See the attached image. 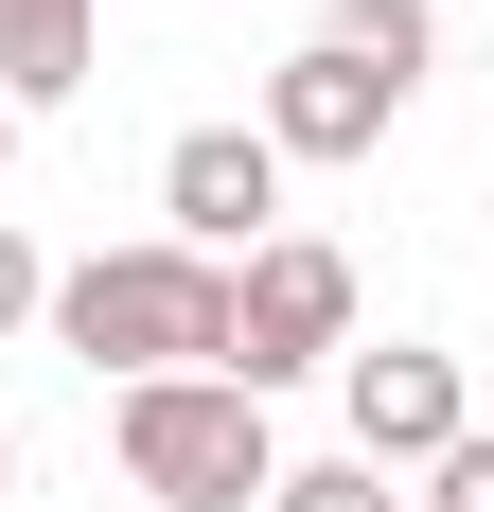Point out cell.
Here are the masks:
<instances>
[{
  "mask_svg": "<svg viewBox=\"0 0 494 512\" xmlns=\"http://www.w3.org/2000/svg\"><path fill=\"white\" fill-rule=\"evenodd\" d=\"M53 336L106 371V389H159V371H230V265L142 230V248H89L53 265Z\"/></svg>",
  "mask_w": 494,
  "mask_h": 512,
  "instance_id": "obj_1",
  "label": "cell"
},
{
  "mask_svg": "<svg viewBox=\"0 0 494 512\" xmlns=\"http://www.w3.org/2000/svg\"><path fill=\"white\" fill-rule=\"evenodd\" d=\"M106 460H124L142 512H247V495H283V442H265V407H247L230 371L124 389V407H106Z\"/></svg>",
  "mask_w": 494,
  "mask_h": 512,
  "instance_id": "obj_2",
  "label": "cell"
},
{
  "mask_svg": "<svg viewBox=\"0 0 494 512\" xmlns=\"http://www.w3.org/2000/svg\"><path fill=\"white\" fill-rule=\"evenodd\" d=\"M353 354V248H318V230H283V248L230 265V389L265 407V389H300V371Z\"/></svg>",
  "mask_w": 494,
  "mask_h": 512,
  "instance_id": "obj_3",
  "label": "cell"
},
{
  "mask_svg": "<svg viewBox=\"0 0 494 512\" xmlns=\"http://www.w3.org/2000/svg\"><path fill=\"white\" fill-rule=\"evenodd\" d=\"M336 424H353L371 477H442L459 442H477V389H459L442 336H353V354H336Z\"/></svg>",
  "mask_w": 494,
  "mask_h": 512,
  "instance_id": "obj_4",
  "label": "cell"
},
{
  "mask_svg": "<svg viewBox=\"0 0 494 512\" xmlns=\"http://www.w3.org/2000/svg\"><path fill=\"white\" fill-rule=\"evenodd\" d=\"M159 230L212 248V265L283 248V159H265V124H177L159 142Z\"/></svg>",
  "mask_w": 494,
  "mask_h": 512,
  "instance_id": "obj_5",
  "label": "cell"
},
{
  "mask_svg": "<svg viewBox=\"0 0 494 512\" xmlns=\"http://www.w3.org/2000/svg\"><path fill=\"white\" fill-rule=\"evenodd\" d=\"M247 124H265V159H283V177H336V159H371L406 124V89L389 71H353L336 36H300L283 71H265V106H247Z\"/></svg>",
  "mask_w": 494,
  "mask_h": 512,
  "instance_id": "obj_6",
  "label": "cell"
},
{
  "mask_svg": "<svg viewBox=\"0 0 494 512\" xmlns=\"http://www.w3.org/2000/svg\"><path fill=\"white\" fill-rule=\"evenodd\" d=\"M106 71V0H0V106H71Z\"/></svg>",
  "mask_w": 494,
  "mask_h": 512,
  "instance_id": "obj_7",
  "label": "cell"
},
{
  "mask_svg": "<svg viewBox=\"0 0 494 512\" xmlns=\"http://www.w3.org/2000/svg\"><path fill=\"white\" fill-rule=\"evenodd\" d=\"M318 36H336L353 71H389V89H424V53H442V18H424V0H336Z\"/></svg>",
  "mask_w": 494,
  "mask_h": 512,
  "instance_id": "obj_8",
  "label": "cell"
},
{
  "mask_svg": "<svg viewBox=\"0 0 494 512\" xmlns=\"http://www.w3.org/2000/svg\"><path fill=\"white\" fill-rule=\"evenodd\" d=\"M265 512H424V495H389V477L336 442V460H283V495H265Z\"/></svg>",
  "mask_w": 494,
  "mask_h": 512,
  "instance_id": "obj_9",
  "label": "cell"
},
{
  "mask_svg": "<svg viewBox=\"0 0 494 512\" xmlns=\"http://www.w3.org/2000/svg\"><path fill=\"white\" fill-rule=\"evenodd\" d=\"M36 318H53V265H36V230L0 212V336H36Z\"/></svg>",
  "mask_w": 494,
  "mask_h": 512,
  "instance_id": "obj_10",
  "label": "cell"
},
{
  "mask_svg": "<svg viewBox=\"0 0 494 512\" xmlns=\"http://www.w3.org/2000/svg\"><path fill=\"white\" fill-rule=\"evenodd\" d=\"M424 512H494V424H477V442H459L442 477H424Z\"/></svg>",
  "mask_w": 494,
  "mask_h": 512,
  "instance_id": "obj_11",
  "label": "cell"
},
{
  "mask_svg": "<svg viewBox=\"0 0 494 512\" xmlns=\"http://www.w3.org/2000/svg\"><path fill=\"white\" fill-rule=\"evenodd\" d=\"M0 177H18V106H0Z\"/></svg>",
  "mask_w": 494,
  "mask_h": 512,
  "instance_id": "obj_12",
  "label": "cell"
},
{
  "mask_svg": "<svg viewBox=\"0 0 494 512\" xmlns=\"http://www.w3.org/2000/svg\"><path fill=\"white\" fill-rule=\"evenodd\" d=\"M0 495H18V442H0Z\"/></svg>",
  "mask_w": 494,
  "mask_h": 512,
  "instance_id": "obj_13",
  "label": "cell"
}]
</instances>
